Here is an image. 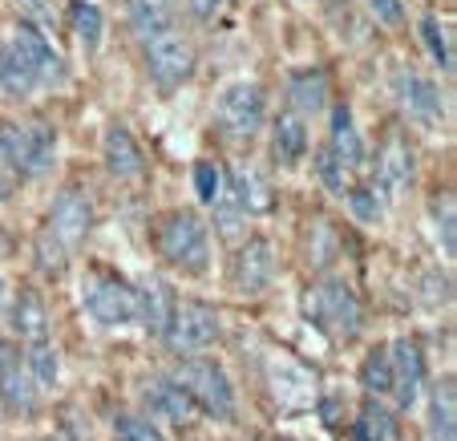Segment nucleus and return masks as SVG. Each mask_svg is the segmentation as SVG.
<instances>
[{
  "label": "nucleus",
  "instance_id": "obj_1",
  "mask_svg": "<svg viewBox=\"0 0 457 441\" xmlns=\"http://www.w3.org/2000/svg\"><path fill=\"white\" fill-rule=\"evenodd\" d=\"M57 154V130L33 121V126H0V166L12 179H45Z\"/></svg>",
  "mask_w": 457,
  "mask_h": 441
},
{
  "label": "nucleus",
  "instance_id": "obj_2",
  "mask_svg": "<svg viewBox=\"0 0 457 441\" xmlns=\"http://www.w3.org/2000/svg\"><path fill=\"white\" fill-rule=\"evenodd\" d=\"M303 316L337 340H353L361 332V304H356L353 287L337 276H320L303 292Z\"/></svg>",
  "mask_w": 457,
  "mask_h": 441
},
{
  "label": "nucleus",
  "instance_id": "obj_3",
  "mask_svg": "<svg viewBox=\"0 0 457 441\" xmlns=\"http://www.w3.org/2000/svg\"><path fill=\"white\" fill-rule=\"evenodd\" d=\"M170 381L187 393L190 405H199L207 417H215V421H231L235 417V389L227 381L223 364L207 361V356H187Z\"/></svg>",
  "mask_w": 457,
  "mask_h": 441
},
{
  "label": "nucleus",
  "instance_id": "obj_4",
  "mask_svg": "<svg viewBox=\"0 0 457 441\" xmlns=\"http://www.w3.org/2000/svg\"><path fill=\"white\" fill-rule=\"evenodd\" d=\"M158 251L187 271L207 268V227L195 211H166L158 219Z\"/></svg>",
  "mask_w": 457,
  "mask_h": 441
},
{
  "label": "nucleus",
  "instance_id": "obj_5",
  "mask_svg": "<svg viewBox=\"0 0 457 441\" xmlns=\"http://www.w3.org/2000/svg\"><path fill=\"white\" fill-rule=\"evenodd\" d=\"M223 332L219 324V312L203 300H182L174 304V316H170V329H166V345L174 348L179 356H195L203 348H211Z\"/></svg>",
  "mask_w": 457,
  "mask_h": 441
},
{
  "label": "nucleus",
  "instance_id": "obj_6",
  "mask_svg": "<svg viewBox=\"0 0 457 441\" xmlns=\"http://www.w3.org/2000/svg\"><path fill=\"white\" fill-rule=\"evenodd\" d=\"M263 121V89L255 81H235L215 105V126L231 142H251Z\"/></svg>",
  "mask_w": 457,
  "mask_h": 441
},
{
  "label": "nucleus",
  "instance_id": "obj_7",
  "mask_svg": "<svg viewBox=\"0 0 457 441\" xmlns=\"http://www.w3.org/2000/svg\"><path fill=\"white\" fill-rule=\"evenodd\" d=\"M81 300L97 324H126L138 316V292L118 276H89L81 284Z\"/></svg>",
  "mask_w": 457,
  "mask_h": 441
},
{
  "label": "nucleus",
  "instance_id": "obj_8",
  "mask_svg": "<svg viewBox=\"0 0 457 441\" xmlns=\"http://www.w3.org/2000/svg\"><path fill=\"white\" fill-rule=\"evenodd\" d=\"M89 223H94V207H89V195L81 187H65L53 203V219H49V235L70 251L78 243H86Z\"/></svg>",
  "mask_w": 457,
  "mask_h": 441
},
{
  "label": "nucleus",
  "instance_id": "obj_9",
  "mask_svg": "<svg viewBox=\"0 0 457 441\" xmlns=\"http://www.w3.org/2000/svg\"><path fill=\"white\" fill-rule=\"evenodd\" d=\"M388 372H393V385L388 393H397V405L409 409L417 397H421V385H425V356L421 345L409 337H397L388 345Z\"/></svg>",
  "mask_w": 457,
  "mask_h": 441
},
{
  "label": "nucleus",
  "instance_id": "obj_10",
  "mask_svg": "<svg viewBox=\"0 0 457 441\" xmlns=\"http://www.w3.org/2000/svg\"><path fill=\"white\" fill-rule=\"evenodd\" d=\"M146 65H150V78L170 89L190 78V70H195V49H190V41H182L179 33H162V37H154V41H146Z\"/></svg>",
  "mask_w": 457,
  "mask_h": 441
},
{
  "label": "nucleus",
  "instance_id": "obj_11",
  "mask_svg": "<svg viewBox=\"0 0 457 441\" xmlns=\"http://www.w3.org/2000/svg\"><path fill=\"white\" fill-rule=\"evenodd\" d=\"M271 279H276V251H271V243L247 239L239 251H235L231 284L239 287L243 295H259V292H268Z\"/></svg>",
  "mask_w": 457,
  "mask_h": 441
},
{
  "label": "nucleus",
  "instance_id": "obj_12",
  "mask_svg": "<svg viewBox=\"0 0 457 441\" xmlns=\"http://www.w3.org/2000/svg\"><path fill=\"white\" fill-rule=\"evenodd\" d=\"M12 49H17V57L33 70L37 86H61V81H65V61L53 53V45L45 41V33L37 25L21 21L17 37H12Z\"/></svg>",
  "mask_w": 457,
  "mask_h": 441
},
{
  "label": "nucleus",
  "instance_id": "obj_13",
  "mask_svg": "<svg viewBox=\"0 0 457 441\" xmlns=\"http://www.w3.org/2000/svg\"><path fill=\"white\" fill-rule=\"evenodd\" d=\"M393 94H397L401 110H405L409 118L425 121V126H437V121H441V94H437V86H433L429 78H421L413 65L393 73Z\"/></svg>",
  "mask_w": 457,
  "mask_h": 441
},
{
  "label": "nucleus",
  "instance_id": "obj_14",
  "mask_svg": "<svg viewBox=\"0 0 457 441\" xmlns=\"http://www.w3.org/2000/svg\"><path fill=\"white\" fill-rule=\"evenodd\" d=\"M377 179L388 195H401L409 191V182H413V146L409 138L393 126V130L380 138V150H377Z\"/></svg>",
  "mask_w": 457,
  "mask_h": 441
},
{
  "label": "nucleus",
  "instance_id": "obj_15",
  "mask_svg": "<svg viewBox=\"0 0 457 441\" xmlns=\"http://www.w3.org/2000/svg\"><path fill=\"white\" fill-rule=\"evenodd\" d=\"M0 405L12 409V413H33V405H37L25 356L12 345H0Z\"/></svg>",
  "mask_w": 457,
  "mask_h": 441
},
{
  "label": "nucleus",
  "instance_id": "obj_16",
  "mask_svg": "<svg viewBox=\"0 0 457 441\" xmlns=\"http://www.w3.org/2000/svg\"><path fill=\"white\" fill-rule=\"evenodd\" d=\"M138 292V316L142 324H146L150 337H166V329H170V316H174V287L166 284L162 276H146L142 279V287H134Z\"/></svg>",
  "mask_w": 457,
  "mask_h": 441
},
{
  "label": "nucleus",
  "instance_id": "obj_17",
  "mask_svg": "<svg viewBox=\"0 0 457 441\" xmlns=\"http://www.w3.org/2000/svg\"><path fill=\"white\" fill-rule=\"evenodd\" d=\"M12 332L29 348L45 345V337H49V308H45V295L37 287H21L12 295Z\"/></svg>",
  "mask_w": 457,
  "mask_h": 441
},
{
  "label": "nucleus",
  "instance_id": "obj_18",
  "mask_svg": "<svg viewBox=\"0 0 457 441\" xmlns=\"http://www.w3.org/2000/svg\"><path fill=\"white\" fill-rule=\"evenodd\" d=\"M328 154L337 158L340 171H356L364 162V142L356 134V121H353V110L348 102H337L332 105V142H328Z\"/></svg>",
  "mask_w": 457,
  "mask_h": 441
},
{
  "label": "nucleus",
  "instance_id": "obj_19",
  "mask_svg": "<svg viewBox=\"0 0 457 441\" xmlns=\"http://www.w3.org/2000/svg\"><path fill=\"white\" fill-rule=\"evenodd\" d=\"M102 150H105V166H110V174H118V179H138V174L146 171V158H142L138 142H134V134H129L126 126H110Z\"/></svg>",
  "mask_w": 457,
  "mask_h": 441
},
{
  "label": "nucleus",
  "instance_id": "obj_20",
  "mask_svg": "<svg viewBox=\"0 0 457 441\" xmlns=\"http://www.w3.org/2000/svg\"><path fill=\"white\" fill-rule=\"evenodd\" d=\"M231 199L239 203L243 215H268L271 211V187L255 166H235L231 171Z\"/></svg>",
  "mask_w": 457,
  "mask_h": 441
},
{
  "label": "nucleus",
  "instance_id": "obj_21",
  "mask_svg": "<svg viewBox=\"0 0 457 441\" xmlns=\"http://www.w3.org/2000/svg\"><path fill=\"white\" fill-rule=\"evenodd\" d=\"M129 29L142 41H154L162 33H174V0H129Z\"/></svg>",
  "mask_w": 457,
  "mask_h": 441
},
{
  "label": "nucleus",
  "instance_id": "obj_22",
  "mask_svg": "<svg viewBox=\"0 0 457 441\" xmlns=\"http://www.w3.org/2000/svg\"><path fill=\"white\" fill-rule=\"evenodd\" d=\"M308 150V126H303L300 113H279L276 118V130H271V158L279 166H295Z\"/></svg>",
  "mask_w": 457,
  "mask_h": 441
},
{
  "label": "nucleus",
  "instance_id": "obj_23",
  "mask_svg": "<svg viewBox=\"0 0 457 441\" xmlns=\"http://www.w3.org/2000/svg\"><path fill=\"white\" fill-rule=\"evenodd\" d=\"M429 433L433 441H457V401H453V377L433 389L429 397Z\"/></svg>",
  "mask_w": 457,
  "mask_h": 441
},
{
  "label": "nucleus",
  "instance_id": "obj_24",
  "mask_svg": "<svg viewBox=\"0 0 457 441\" xmlns=\"http://www.w3.org/2000/svg\"><path fill=\"white\" fill-rule=\"evenodd\" d=\"M287 97H292V113H320L328 102V78L320 70L295 73L292 86H287Z\"/></svg>",
  "mask_w": 457,
  "mask_h": 441
},
{
  "label": "nucleus",
  "instance_id": "obj_25",
  "mask_svg": "<svg viewBox=\"0 0 457 441\" xmlns=\"http://www.w3.org/2000/svg\"><path fill=\"white\" fill-rule=\"evenodd\" d=\"M146 401H150V409H154V413L170 417V421H179V425L195 413V405L187 401V393H182L170 377H154V381H150V389H146Z\"/></svg>",
  "mask_w": 457,
  "mask_h": 441
},
{
  "label": "nucleus",
  "instance_id": "obj_26",
  "mask_svg": "<svg viewBox=\"0 0 457 441\" xmlns=\"http://www.w3.org/2000/svg\"><path fill=\"white\" fill-rule=\"evenodd\" d=\"M37 86V78H33V70H29L25 61L17 57V49H0V89L4 94H12V97H21V94H29V89Z\"/></svg>",
  "mask_w": 457,
  "mask_h": 441
},
{
  "label": "nucleus",
  "instance_id": "obj_27",
  "mask_svg": "<svg viewBox=\"0 0 457 441\" xmlns=\"http://www.w3.org/2000/svg\"><path fill=\"white\" fill-rule=\"evenodd\" d=\"M70 21H73L78 41L94 53L97 45H102V12H97V4H89V0H70Z\"/></svg>",
  "mask_w": 457,
  "mask_h": 441
},
{
  "label": "nucleus",
  "instance_id": "obj_28",
  "mask_svg": "<svg viewBox=\"0 0 457 441\" xmlns=\"http://www.w3.org/2000/svg\"><path fill=\"white\" fill-rule=\"evenodd\" d=\"M433 219H437L441 247H445V255L453 260V255H457V207H453V195H449V191L433 195Z\"/></svg>",
  "mask_w": 457,
  "mask_h": 441
},
{
  "label": "nucleus",
  "instance_id": "obj_29",
  "mask_svg": "<svg viewBox=\"0 0 457 441\" xmlns=\"http://www.w3.org/2000/svg\"><path fill=\"white\" fill-rule=\"evenodd\" d=\"M421 37L425 49L433 53V61L441 65V73H453V45H449V33L437 17H421Z\"/></svg>",
  "mask_w": 457,
  "mask_h": 441
},
{
  "label": "nucleus",
  "instance_id": "obj_30",
  "mask_svg": "<svg viewBox=\"0 0 457 441\" xmlns=\"http://www.w3.org/2000/svg\"><path fill=\"white\" fill-rule=\"evenodd\" d=\"M361 385L369 393H388L393 372H388V348L385 345L369 348V356H364V364H361Z\"/></svg>",
  "mask_w": 457,
  "mask_h": 441
},
{
  "label": "nucleus",
  "instance_id": "obj_31",
  "mask_svg": "<svg viewBox=\"0 0 457 441\" xmlns=\"http://www.w3.org/2000/svg\"><path fill=\"white\" fill-rule=\"evenodd\" d=\"M353 429H361L369 441H388L393 437V413L380 409L377 401H364V409H361V417H356Z\"/></svg>",
  "mask_w": 457,
  "mask_h": 441
},
{
  "label": "nucleus",
  "instance_id": "obj_32",
  "mask_svg": "<svg viewBox=\"0 0 457 441\" xmlns=\"http://www.w3.org/2000/svg\"><path fill=\"white\" fill-rule=\"evenodd\" d=\"M195 191H199V199L207 207H215L219 195H223V171H219V162H211V158L195 162Z\"/></svg>",
  "mask_w": 457,
  "mask_h": 441
},
{
  "label": "nucleus",
  "instance_id": "obj_33",
  "mask_svg": "<svg viewBox=\"0 0 457 441\" xmlns=\"http://www.w3.org/2000/svg\"><path fill=\"white\" fill-rule=\"evenodd\" d=\"M25 369H29V377H33L37 385L49 389V385L57 381V353H53L49 345H33L29 348V356H25Z\"/></svg>",
  "mask_w": 457,
  "mask_h": 441
},
{
  "label": "nucleus",
  "instance_id": "obj_34",
  "mask_svg": "<svg viewBox=\"0 0 457 441\" xmlns=\"http://www.w3.org/2000/svg\"><path fill=\"white\" fill-rule=\"evenodd\" d=\"M37 268H41L45 276H61V271H65V247H61L49 231L37 235Z\"/></svg>",
  "mask_w": 457,
  "mask_h": 441
},
{
  "label": "nucleus",
  "instance_id": "obj_35",
  "mask_svg": "<svg viewBox=\"0 0 457 441\" xmlns=\"http://www.w3.org/2000/svg\"><path fill=\"white\" fill-rule=\"evenodd\" d=\"M348 207H353V215L361 219V223H380V219H385V207H380L372 187H353V191H348Z\"/></svg>",
  "mask_w": 457,
  "mask_h": 441
},
{
  "label": "nucleus",
  "instance_id": "obj_36",
  "mask_svg": "<svg viewBox=\"0 0 457 441\" xmlns=\"http://www.w3.org/2000/svg\"><path fill=\"white\" fill-rule=\"evenodd\" d=\"M243 211H239V203L231 199V191L227 195H219V203H215V227H219V235L223 239H235V235L243 231Z\"/></svg>",
  "mask_w": 457,
  "mask_h": 441
},
{
  "label": "nucleus",
  "instance_id": "obj_37",
  "mask_svg": "<svg viewBox=\"0 0 457 441\" xmlns=\"http://www.w3.org/2000/svg\"><path fill=\"white\" fill-rule=\"evenodd\" d=\"M113 429H118V441H166L162 433L150 421H142V417H118Z\"/></svg>",
  "mask_w": 457,
  "mask_h": 441
},
{
  "label": "nucleus",
  "instance_id": "obj_38",
  "mask_svg": "<svg viewBox=\"0 0 457 441\" xmlns=\"http://www.w3.org/2000/svg\"><path fill=\"white\" fill-rule=\"evenodd\" d=\"M316 179L328 187V191H345V171L337 166V158L328 154V150H320L316 154Z\"/></svg>",
  "mask_w": 457,
  "mask_h": 441
},
{
  "label": "nucleus",
  "instance_id": "obj_39",
  "mask_svg": "<svg viewBox=\"0 0 457 441\" xmlns=\"http://www.w3.org/2000/svg\"><path fill=\"white\" fill-rule=\"evenodd\" d=\"M364 4H369V12L380 25H401L405 21V4L401 0H364Z\"/></svg>",
  "mask_w": 457,
  "mask_h": 441
},
{
  "label": "nucleus",
  "instance_id": "obj_40",
  "mask_svg": "<svg viewBox=\"0 0 457 441\" xmlns=\"http://www.w3.org/2000/svg\"><path fill=\"white\" fill-rule=\"evenodd\" d=\"M425 300L429 304H449V292H453V287H449V276H441V271H429V276H425Z\"/></svg>",
  "mask_w": 457,
  "mask_h": 441
},
{
  "label": "nucleus",
  "instance_id": "obj_41",
  "mask_svg": "<svg viewBox=\"0 0 457 441\" xmlns=\"http://www.w3.org/2000/svg\"><path fill=\"white\" fill-rule=\"evenodd\" d=\"M187 4H190V12H195L199 21H211L219 9H223V0H187Z\"/></svg>",
  "mask_w": 457,
  "mask_h": 441
},
{
  "label": "nucleus",
  "instance_id": "obj_42",
  "mask_svg": "<svg viewBox=\"0 0 457 441\" xmlns=\"http://www.w3.org/2000/svg\"><path fill=\"white\" fill-rule=\"evenodd\" d=\"M21 12H25L29 25H37V21L49 17V9H45V0H21Z\"/></svg>",
  "mask_w": 457,
  "mask_h": 441
},
{
  "label": "nucleus",
  "instance_id": "obj_43",
  "mask_svg": "<svg viewBox=\"0 0 457 441\" xmlns=\"http://www.w3.org/2000/svg\"><path fill=\"white\" fill-rule=\"evenodd\" d=\"M12 182H17V179H12V171H4V166H0V203L9 199V191H12Z\"/></svg>",
  "mask_w": 457,
  "mask_h": 441
},
{
  "label": "nucleus",
  "instance_id": "obj_44",
  "mask_svg": "<svg viewBox=\"0 0 457 441\" xmlns=\"http://www.w3.org/2000/svg\"><path fill=\"white\" fill-rule=\"evenodd\" d=\"M4 304H9V287H4V279H0V324H4Z\"/></svg>",
  "mask_w": 457,
  "mask_h": 441
},
{
  "label": "nucleus",
  "instance_id": "obj_45",
  "mask_svg": "<svg viewBox=\"0 0 457 441\" xmlns=\"http://www.w3.org/2000/svg\"><path fill=\"white\" fill-rule=\"evenodd\" d=\"M41 441H73V437H65V433H49V437H41Z\"/></svg>",
  "mask_w": 457,
  "mask_h": 441
}]
</instances>
